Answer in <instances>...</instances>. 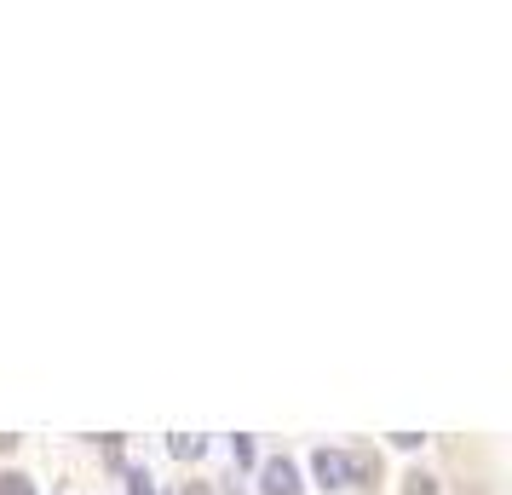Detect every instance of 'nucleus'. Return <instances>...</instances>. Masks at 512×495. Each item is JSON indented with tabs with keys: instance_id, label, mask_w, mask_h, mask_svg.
Listing matches in <instances>:
<instances>
[{
	"instance_id": "1",
	"label": "nucleus",
	"mask_w": 512,
	"mask_h": 495,
	"mask_svg": "<svg viewBox=\"0 0 512 495\" xmlns=\"http://www.w3.org/2000/svg\"><path fill=\"white\" fill-rule=\"evenodd\" d=\"M259 490L265 495H300V472H294V461H265L259 467Z\"/></svg>"
},
{
	"instance_id": "4",
	"label": "nucleus",
	"mask_w": 512,
	"mask_h": 495,
	"mask_svg": "<svg viewBox=\"0 0 512 495\" xmlns=\"http://www.w3.org/2000/svg\"><path fill=\"white\" fill-rule=\"evenodd\" d=\"M403 495H438V478H432V472H409V478H403Z\"/></svg>"
},
{
	"instance_id": "2",
	"label": "nucleus",
	"mask_w": 512,
	"mask_h": 495,
	"mask_svg": "<svg viewBox=\"0 0 512 495\" xmlns=\"http://www.w3.org/2000/svg\"><path fill=\"white\" fill-rule=\"evenodd\" d=\"M311 467H317V484H323V490H346L351 484L346 478V449H317Z\"/></svg>"
},
{
	"instance_id": "6",
	"label": "nucleus",
	"mask_w": 512,
	"mask_h": 495,
	"mask_svg": "<svg viewBox=\"0 0 512 495\" xmlns=\"http://www.w3.org/2000/svg\"><path fill=\"white\" fill-rule=\"evenodd\" d=\"M127 495H156V484H150V472H127Z\"/></svg>"
},
{
	"instance_id": "5",
	"label": "nucleus",
	"mask_w": 512,
	"mask_h": 495,
	"mask_svg": "<svg viewBox=\"0 0 512 495\" xmlns=\"http://www.w3.org/2000/svg\"><path fill=\"white\" fill-rule=\"evenodd\" d=\"M0 495H35V478H24V472H0Z\"/></svg>"
},
{
	"instance_id": "8",
	"label": "nucleus",
	"mask_w": 512,
	"mask_h": 495,
	"mask_svg": "<svg viewBox=\"0 0 512 495\" xmlns=\"http://www.w3.org/2000/svg\"><path fill=\"white\" fill-rule=\"evenodd\" d=\"M179 495H213V490L202 484V478H190V484H179Z\"/></svg>"
},
{
	"instance_id": "9",
	"label": "nucleus",
	"mask_w": 512,
	"mask_h": 495,
	"mask_svg": "<svg viewBox=\"0 0 512 495\" xmlns=\"http://www.w3.org/2000/svg\"><path fill=\"white\" fill-rule=\"evenodd\" d=\"M18 444V438H12V432H0V455H6V449Z\"/></svg>"
},
{
	"instance_id": "3",
	"label": "nucleus",
	"mask_w": 512,
	"mask_h": 495,
	"mask_svg": "<svg viewBox=\"0 0 512 495\" xmlns=\"http://www.w3.org/2000/svg\"><path fill=\"white\" fill-rule=\"evenodd\" d=\"M202 438H196V432H173V455H179V461H196V455H202Z\"/></svg>"
},
{
	"instance_id": "7",
	"label": "nucleus",
	"mask_w": 512,
	"mask_h": 495,
	"mask_svg": "<svg viewBox=\"0 0 512 495\" xmlns=\"http://www.w3.org/2000/svg\"><path fill=\"white\" fill-rule=\"evenodd\" d=\"M231 455H236V467H248V461H254V444H248V438H231Z\"/></svg>"
}]
</instances>
